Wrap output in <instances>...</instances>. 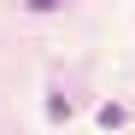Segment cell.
<instances>
[{"label": "cell", "instance_id": "6da1fadb", "mask_svg": "<svg viewBox=\"0 0 135 135\" xmlns=\"http://www.w3.org/2000/svg\"><path fill=\"white\" fill-rule=\"evenodd\" d=\"M123 118H129V112H123V106H106V112H100V129H118Z\"/></svg>", "mask_w": 135, "mask_h": 135}, {"label": "cell", "instance_id": "7a4b0ae2", "mask_svg": "<svg viewBox=\"0 0 135 135\" xmlns=\"http://www.w3.org/2000/svg\"><path fill=\"white\" fill-rule=\"evenodd\" d=\"M59 6V0H30V12H53Z\"/></svg>", "mask_w": 135, "mask_h": 135}]
</instances>
